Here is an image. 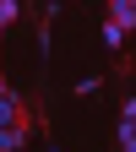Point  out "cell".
<instances>
[{
	"mask_svg": "<svg viewBox=\"0 0 136 152\" xmlns=\"http://www.w3.org/2000/svg\"><path fill=\"white\" fill-rule=\"evenodd\" d=\"M27 136H33V125H6V130H0V152H22Z\"/></svg>",
	"mask_w": 136,
	"mask_h": 152,
	"instance_id": "3",
	"label": "cell"
},
{
	"mask_svg": "<svg viewBox=\"0 0 136 152\" xmlns=\"http://www.w3.org/2000/svg\"><path fill=\"white\" fill-rule=\"evenodd\" d=\"M114 141H120V152H136V114H120V125H114Z\"/></svg>",
	"mask_w": 136,
	"mask_h": 152,
	"instance_id": "4",
	"label": "cell"
},
{
	"mask_svg": "<svg viewBox=\"0 0 136 152\" xmlns=\"http://www.w3.org/2000/svg\"><path fill=\"white\" fill-rule=\"evenodd\" d=\"M104 44H109V49H120V44H125V27H114V22H109V27H104Z\"/></svg>",
	"mask_w": 136,
	"mask_h": 152,
	"instance_id": "5",
	"label": "cell"
},
{
	"mask_svg": "<svg viewBox=\"0 0 136 152\" xmlns=\"http://www.w3.org/2000/svg\"><path fill=\"white\" fill-rule=\"evenodd\" d=\"M16 22V0H0V27H11Z\"/></svg>",
	"mask_w": 136,
	"mask_h": 152,
	"instance_id": "6",
	"label": "cell"
},
{
	"mask_svg": "<svg viewBox=\"0 0 136 152\" xmlns=\"http://www.w3.org/2000/svg\"><path fill=\"white\" fill-rule=\"evenodd\" d=\"M6 125H33V120H27L22 98H16V92L6 87V76H0V130H6Z\"/></svg>",
	"mask_w": 136,
	"mask_h": 152,
	"instance_id": "1",
	"label": "cell"
},
{
	"mask_svg": "<svg viewBox=\"0 0 136 152\" xmlns=\"http://www.w3.org/2000/svg\"><path fill=\"white\" fill-rule=\"evenodd\" d=\"M109 22L131 33V27H136V0H109Z\"/></svg>",
	"mask_w": 136,
	"mask_h": 152,
	"instance_id": "2",
	"label": "cell"
}]
</instances>
